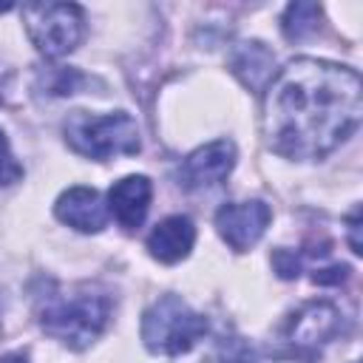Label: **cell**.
<instances>
[{"mask_svg": "<svg viewBox=\"0 0 363 363\" xmlns=\"http://www.w3.org/2000/svg\"><path fill=\"white\" fill-rule=\"evenodd\" d=\"M150 196L153 187L147 176H125L108 190V210L125 230H136L147 216Z\"/></svg>", "mask_w": 363, "mask_h": 363, "instance_id": "30bf717a", "label": "cell"}, {"mask_svg": "<svg viewBox=\"0 0 363 363\" xmlns=\"http://www.w3.org/2000/svg\"><path fill=\"white\" fill-rule=\"evenodd\" d=\"M269 218H272V210L264 201H258V199H252V201H233V204H221L218 207L216 230H218V235L235 252H247L267 233Z\"/></svg>", "mask_w": 363, "mask_h": 363, "instance_id": "52a82bcc", "label": "cell"}, {"mask_svg": "<svg viewBox=\"0 0 363 363\" xmlns=\"http://www.w3.org/2000/svg\"><path fill=\"white\" fill-rule=\"evenodd\" d=\"M235 164V145L230 139H216L210 145L196 147L179 167V182L187 190L216 187L221 184Z\"/></svg>", "mask_w": 363, "mask_h": 363, "instance_id": "ba28073f", "label": "cell"}, {"mask_svg": "<svg viewBox=\"0 0 363 363\" xmlns=\"http://www.w3.org/2000/svg\"><path fill=\"white\" fill-rule=\"evenodd\" d=\"M43 82H45V91H48V94L62 96V94H74L79 85H85V82H91V79L82 77L77 68H54Z\"/></svg>", "mask_w": 363, "mask_h": 363, "instance_id": "5bb4252c", "label": "cell"}, {"mask_svg": "<svg viewBox=\"0 0 363 363\" xmlns=\"http://www.w3.org/2000/svg\"><path fill=\"white\" fill-rule=\"evenodd\" d=\"M23 23L45 57H62L74 51L85 34L82 9L77 3H28L23 6Z\"/></svg>", "mask_w": 363, "mask_h": 363, "instance_id": "5b68a950", "label": "cell"}, {"mask_svg": "<svg viewBox=\"0 0 363 363\" xmlns=\"http://www.w3.org/2000/svg\"><path fill=\"white\" fill-rule=\"evenodd\" d=\"M0 363H28V357H26V354H20V352H11V354H3V357H0Z\"/></svg>", "mask_w": 363, "mask_h": 363, "instance_id": "ffe728a7", "label": "cell"}, {"mask_svg": "<svg viewBox=\"0 0 363 363\" xmlns=\"http://www.w3.org/2000/svg\"><path fill=\"white\" fill-rule=\"evenodd\" d=\"M37 315L45 335L65 343L68 349H85L102 335L111 318V298L88 286H77L71 292H51L40 303Z\"/></svg>", "mask_w": 363, "mask_h": 363, "instance_id": "7a4b0ae2", "label": "cell"}, {"mask_svg": "<svg viewBox=\"0 0 363 363\" xmlns=\"http://www.w3.org/2000/svg\"><path fill=\"white\" fill-rule=\"evenodd\" d=\"M54 213L62 224L79 233H99L108 224V207L102 204V196L94 187H82V184L60 193Z\"/></svg>", "mask_w": 363, "mask_h": 363, "instance_id": "9c48e42d", "label": "cell"}, {"mask_svg": "<svg viewBox=\"0 0 363 363\" xmlns=\"http://www.w3.org/2000/svg\"><path fill=\"white\" fill-rule=\"evenodd\" d=\"M349 278V267L346 264H335V267H326V269H315L312 272V281L315 284H320V286H337V284H343Z\"/></svg>", "mask_w": 363, "mask_h": 363, "instance_id": "ac0fdd59", "label": "cell"}, {"mask_svg": "<svg viewBox=\"0 0 363 363\" xmlns=\"http://www.w3.org/2000/svg\"><path fill=\"white\" fill-rule=\"evenodd\" d=\"M218 363H258V357L244 337H224L218 346Z\"/></svg>", "mask_w": 363, "mask_h": 363, "instance_id": "9a60e30c", "label": "cell"}, {"mask_svg": "<svg viewBox=\"0 0 363 363\" xmlns=\"http://www.w3.org/2000/svg\"><path fill=\"white\" fill-rule=\"evenodd\" d=\"M23 179V167L17 164V159L11 156V147H9V139L6 133L0 130V187H9L14 182Z\"/></svg>", "mask_w": 363, "mask_h": 363, "instance_id": "2e32d148", "label": "cell"}, {"mask_svg": "<svg viewBox=\"0 0 363 363\" xmlns=\"http://www.w3.org/2000/svg\"><path fill=\"white\" fill-rule=\"evenodd\" d=\"M360 74L301 57L267 88L264 136L286 159H323L360 125Z\"/></svg>", "mask_w": 363, "mask_h": 363, "instance_id": "6da1fadb", "label": "cell"}, {"mask_svg": "<svg viewBox=\"0 0 363 363\" xmlns=\"http://www.w3.org/2000/svg\"><path fill=\"white\" fill-rule=\"evenodd\" d=\"M272 267H275V272H278L281 278H298V272H301V258H298L295 252H289V250H275V252H272Z\"/></svg>", "mask_w": 363, "mask_h": 363, "instance_id": "e0dca14e", "label": "cell"}, {"mask_svg": "<svg viewBox=\"0 0 363 363\" xmlns=\"http://www.w3.org/2000/svg\"><path fill=\"white\" fill-rule=\"evenodd\" d=\"M207 332L204 315L190 309L179 295H162L142 315V340L153 354H184Z\"/></svg>", "mask_w": 363, "mask_h": 363, "instance_id": "277c9868", "label": "cell"}, {"mask_svg": "<svg viewBox=\"0 0 363 363\" xmlns=\"http://www.w3.org/2000/svg\"><path fill=\"white\" fill-rule=\"evenodd\" d=\"M349 247H352V252H363V244H360V207H354V213L349 216Z\"/></svg>", "mask_w": 363, "mask_h": 363, "instance_id": "d6986e66", "label": "cell"}, {"mask_svg": "<svg viewBox=\"0 0 363 363\" xmlns=\"http://www.w3.org/2000/svg\"><path fill=\"white\" fill-rule=\"evenodd\" d=\"M193 241H196L193 221L187 216H170L153 227V233L147 235V250L156 261L176 264L187 258V252L193 250Z\"/></svg>", "mask_w": 363, "mask_h": 363, "instance_id": "8fae6325", "label": "cell"}, {"mask_svg": "<svg viewBox=\"0 0 363 363\" xmlns=\"http://www.w3.org/2000/svg\"><path fill=\"white\" fill-rule=\"evenodd\" d=\"M230 71L255 94L267 91V85L275 79V54L258 43V40H250V43H241L233 57H230Z\"/></svg>", "mask_w": 363, "mask_h": 363, "instance_id": "7c38bea8", "label": "cell"}, {"mask_svg": "<svg viewBox=\"0 0 363 363\" xmlns=\"http://www.w3.org/2000/svg\"><path fill=\"white\" fill-rule=\"evenodd\" d=\"M65 142L88 159H111V156H133L139 153V128L130 113L116 111L105 116H94L88 111L68 113L65 125Z\"/></svg>", "mask_w": 363, "mask_h": 363, "instance_id": "3957f363", "label": "cell"}, {"mask_svg": "<svg viewBox=\"0 0 363 363\" xmlns=\"http://www.w3.org/2000/svg\"><path fill=\"white\" fill-rule=\"evenodd\" d=\"M343 332V315L335 303L329 301H309L303 303L286 323V343L292 346L295 354L315 360L320 346L332 343Z\"/></svg>", "mask_w": 363, "mask_h": 363, "instance_id": "8992f818", "label": "cell"}, {"mask_svg": "<svg viewBox=\"0 0 363 363\" xmlns=\"http://www.w3.org/2000/svg\"><path fill=\"white\" fill-rule=\"evenodd\" d=\"M320 26V6L318 3H292L286 6L284 17H281V31L289 43L306 40L318 31Z\"/></svg>", "mask_w": 363, "mask_h": 363, "instance_id": "4fadbf2b", "label": "cell"}]
</instances>
